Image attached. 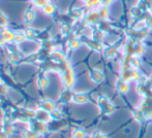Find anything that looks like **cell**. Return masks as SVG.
<instances>
[{
    "instance_id": "obj_1",
    "label": "cell",
    "mask_w": 152,
    "mask_h": 138,
    "mask_svg": "<svg viewBox=\"0 0 152 138\" xmlns=\"http://www.w3.org/2000/svg\"><path fill=\"white\" fill-rule=\"evenodd\" d=\"M39 106H40V109L45 110L47 112H52L53 110L55 109V104L53 101L49 100V99H45L42 100V102L39 103Z\"/></svg>"
},
{
    "instance_id": "obj_2",
    "label": "cell",
    "mask_w": 152,
    "mask_h": 138,
    "mask_svg": "<svg viewBox=\"0 0 152 138\" xmlns=\"http://www.w3.org/2000/svg\"><path fill=\"white\" fill-rule=\"evenodd\" d=\"M63 82L65 84L66 87H72L74 84V74H72V70L67 69L63 73Z\"/></svg>"
},
{
    "instance_id": "obj_3",
    "label": "cell",
    "mask_w": 152,
    "mask_h": 138,
    "mask_svg": "<svg viewBox=\"0 0 152 138\" xmlns=\"http://www.w3.org/2000/svg\"><path fill=\"white\" fill-rule=\"evenodd\" d=\"M34 118L37 121H39V122L45 123V122H48L49 118H51V116H50V112H47L42 109H39L35 112V116Z\"/></svg>"
},
{
    "instance_id": "obj_4",
    "label": "cell",
    "mask_w": 152,
    "mask_h": 138,
    "mask_svg": "<svg viewBox=\"0 0 152 138\" xmlns=\"http://www.w3.org/2000/svg\"><path fill=\"white\" fill-rule=\"evenodd\" d=\"M2 37L4 38L6 42H12V41H15V33H12V31L10 30H3L2 32Z\"/></svg>"
},
{
    "instance_id": "obj_5",
    "label": "cell",
    "mask_w": 152,
    "mask_h": 138,
    "mask_svg": "<svg viewBox=\"0 0 152 138\" xmlns=\"http://www.w3.org/2000/svg\"><path fill=\"white\" fill-rule=\"evenodd\" d=\"M48 78L46 77V76H40L39 78L37 79V87L40 89V90H44V89H46L47 87H48Z\"/></svg>"
},
{
    "instance_id": "obj_6",
    "label": "cell",
    "mask_w": 152,
    "mask_h": 138,
    "mask_svg": "<svg viewBox=\"0 0 152 138\" xmlns=\"http://www.w3.org/2000/svg\"><path fill=\"white\" fill-rule=\"evenodd\" d=\"M72 100H74L75 103L83 104L87 101V97L85 96L84 94H76L74 97H72Z\"/></svg>"
},
{
    "instance_id": "obj_7",
    "label": "cell",
    "mask_w": 152,
    "mask_h": 138,
    "mask_svg": "<svg viewBox=\"0 0 152 138\" xmlns=\"http://www.w3.org/2000/svg\"><path fill=\"white\" fill-rule=\"evenodd\" d=\"M34 18H35V14H34V12H33V10H31V9H28L24 14V20L26 21L27 23L33 22Z\"/></svg>"
},
{
    "instance_id": "obj_8",
    "label": "cell",
    "mask_w": 152,
    "mask_h": 138,
    "mask_svg": "<svg viewBox=\"0 0 152 138\" xmlns=\"http://www.w3.org/2000/svg\"><path fill=\"white\" fill-rule=\"evenodd\" d=\"M38 134L34 130L31 129H27L23 132V138H37Z\"/></svg>"
},
{
    "instance_id": "obj_9",
    "label": "cell",
    "mask_w": 152,
    "mask_h": 138,
    "mask_svg": "<svg viewBox=\"0 0 152 138\" xmlns=\"http://www.w3.org/2000/svg\"><path fill=\"white\" fill-rule=\"evenodd\" d=\"M85 137V131L81 128L75 129L72 133V138H84Z\"/></svg>"
},
{
    "instance_id": "obj_10",
    "label": "cell",
    "mask_w": 152,
    "mask_h": 138,
    "mask_svg": "<svg viewBox=\"0 0 152 138\" xmlns=\"http://www.w3.org/2000/svg\"><path fill=\"white\" fill-rule=\"evenodd\" d=\"M4 132L8 135H12V132H14V126H12V123H5V126H4V129H3Z\"/></svg>"
},
{
    "instance_id": "obj_11",
    "label": "cell",
    "mask_w": 152,
    "mask_h": 138,
    "mask_svg": "<svg viewBox=\"0 0 152 138\" xmlns=\"http://www.w3.org/2000/svg\"><path fill=\"white\" fill-rule=\"evenodd\" d=\"M42 10H44V12L46 14H52L53 12H54V10H55V8H54V6L53 5H51V4H49V3H47L46 5L42 7Z\"/></svg>"
},
{
    "instance_id": "obj_12",
    "label": "cell",
    "mask_w": 152,
    "mask_h": 138,
    "mask_svg": "<svg viewBox=\"0 0 152 138\" xmlns=\"http://www.w3.org/2000/svg\"><path fill=\"white\" fill-rule=\"evenodd\" d=\"M26 39V36H25L24 33H21V32H18V33H15V41L20 43V42H23L24 40Z\"/></svg>"
},
{
    "instance_id": "obj_13",
    "label": "cell",
    "mask_w": 152,
    "mask_h": 138,
    "mask_svg": "<svg viewBox=\"0 0 152 138\" xmlns=\"http://www.w3.org/2000/svg\"><path fill=\"white\" fill-rule=\"evenodd\" d=\"M8 59H10V61L12 63H17L18 61H20V56H19L17 53H12V54H10V57H8Z\"/></svg>"
},
{
    "instance_id": "obj_14",
    "label": "cell",
    "mask_w": 152,
    "mask_h": 138,
    "mask_svg": "<svg viewBox=\"0 0 152 138\" xmlns=\"http://www.w3.org/2000/svg\"><path fill=\"white\" fill-rule=\"evenodd\" d=\"M52 56H53V58H54V60H56V61H62L64 59V56L62 55V53L58 52V51L53 53Z\"/></svg>"
},
{
    "instance_id": "obj_15",
    "label": "cell",
    "mask_w": 152,
    "mask_h": 138,
    "mask_svg": "<svg viewBox=\"0 0 152 138\" xmlns=\"http://www.w3.org/2000/svg\"><path fill=\"white\" fill-rule=\"evenodd\" d=\"M24 34L26 36V38H28V39H31V38L35 37V32H34V30H32V29H26Z\"/></svg>"
},
{
    "instance_id": "obj_16",
    "label": "cell",
    "mask_w": 152,
    "mask_h": 138,
    "mask_svg": "<svg viewBox=\"0 0 152 138\" xmlns=\"http://www.w3.org/2000/svg\"><path fill=\"white\" fill-rule=\"evenodd\" d=\"M50 116H51V118H59L61 116V114H60V112L58 111V110H53L52 112H50Z\"/></svg>"
},
{
    "instance_id": "obj_17",
    "label": "cell",
    "mask_w": 152,
    "mask_h": 138,
    "mask_svg": "<svg viewBox=\"0 0 152 138\" xmlns=\"http://www.w3.org/2000/svg\"><path fill=\"white\" fill-rule=\"evenodd\" d=\"M92 78H93L95 82H99L100 79H102V74L99 73V72H92Z\"/></svg>"
},
{
    "instance_id": "obj_18",
    "label": "cell",
    "mask_w": 152,
    "mask_h": 138,
    "mask_svg": "<svg viewBox=\"0 0 152 138\" xmlns=\"http://www.w3.org/2000/svg\"><path fill=\"white\" fill-rule=\"evenodd\" d=\"M6 24H7V19H6V17L4 14H2L0 12V25L1 26H5Z\"/></svg>"
},
{
    "instance_id": "obj_19",
    "label": "cell",
    "mask_w": 152,
    "mask_h": 138,
    "mask_svg": "<svg viewBox=\"0 0 152 138\" xmlns=\"http://www.w3.org/2000/svg\"><path fill=\"white\" fill-rule=\"evenodd\" d=\"M78 46H79V42L77 41V40H72V41H70V48H78Z\"/></svg>"
},
{
    "instance_id": "obj_20",
    "label": "cell",
    "mask_w": 152,
    "mask_h": 138,
    "mask_svg": "<svg viewBox=\"0 0 152 138\" xmlns=\"http://www.w3.org/2000/svg\"><path fill=\"white\" fill-rule=\"evenodd\" d=\"M94 138H107L104 135H102L99 134V133H95V135H94Z\"/></svg>"
},
{
    "instance_id": "obj_21",
    "label": "cell",
    "mask_w": 152,
    "mask_h": 138,
    "mask_svg": "<svg viewBox=\"0 0 152 138\" xmlns=\"http://www.w3.org/2000/svg\"><path fill=\"white\" fill-rule=\"evenodd\" d=\"M4 42H5V40H4V38L2 37V35L0 34V46H3Z\"/></svg>"
}]
</instances>
